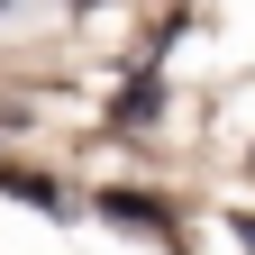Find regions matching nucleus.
<instances>
[{"label": "nucleus", "instance_id": "f257e3e1", "mask_svg": "<svg viewBox=\"0 0 255 255\" xmlns=\"http://www.w3.org/2000/svg\"><path fill=\"white\" fill-rule=\"evenodd\" d=\"M110 219H128L137 237H155V228H164V219H155V201H110Z\"/></svg>", "mask_w": 255, "mask_h": 255}]
</instances>
